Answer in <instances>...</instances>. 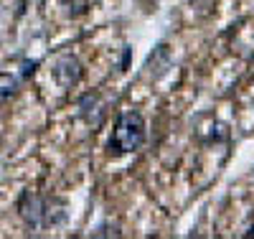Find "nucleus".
I'll use <instances>...</instances> for the list:
<instances>
[{"label": "nucleus", "instance_id": "nucleus-4", "mask_svg": "<svg viewBox=\"0 0 254 239\" xmlns=\"http://www.w3.org/2000/svg\"><path fill=\"white\" fill-rule=\"evenodd\" d=\"M79 110H81V117L87 120V122L99 125V120H102V107H99V97H97V94H87V97H84L81 104H79Z\"/></svg>", "mask_w": 254, "mask_h": 239}, {"label": "nucleus", "instance_id": "nucleus-2", "mask_svg": "<svg viewBox=\"0 0 254 239\" xmlns=\"http://www.w3.org/2000/svg\"><path fill=\"white\" fill-rule=\"evenodd\" d=\"M46 206H49V201L36 196V193H31V191H26L18 201V211H20V216H23V222L33 229L46 224Z\"/></svg>", "mask_w": 254, "mask_h": 239}, {"label": "nucleus", "instance_id": "nucleus-3", "mask_svg": "<svg viewBox=\"0 0 254 239\" xmlns=\"http://www.w3.org/2000/svg\"><path fill=\"white\" fill-rule=\"evenodd\" d=\"M54 79L64 86V89H71L79 84L81 79V64L76 56H61L54 67Z\"/></svg>", "mask_w": 254, "mask_h": 239}, {"label": "nucleus", "instance_id": "nucleus-5", "mask_svg": "<svg viewBox=\"0 0 254 239\" xmlns=\"http://www.w3.org/2000/svg\"><path fill=\"white\" fill-rule=\"evenodd\" d=\"M15 89H18V79L8 72H0V102L10 99L15 94Z\"/></svg>", "mask_w": 254, "mask_h": 239}, {"label": "nucleus", "instance_id": "nucleus-7", "mask_svg": "<svg viewBox=\"0 0 254 239\" xmlns=\"http://www.w3.org/2000/svg\"><path fill=\"white\" fill-rule=\"evenodd\" d=\"M38 67V61H23V77H31Z\"/></svg>", "mask_w": 254, "mask_h": 239}, {"label": "nucleus", "instance_id": "nucleus-1", "mask_svg": "<svg viewBox=\"0 0 254 239\" xmlns=\"http://www.w3.org/2000/svg\"><path fill=\"white\" fill-rule=\"evenodd\" d=\"M147 138V127H145V117L135 110H127L117 117V125H115V133H112V140H110V150L117 156L122 153H132V150L142 148Z\"/></svg>", "mask_w": 254, "mask_h": 239}, {"label": "nucleus", "instance_id": "nucleus-6", "mask_svg": "<svg viewBox=\"0 0 254 239\" xmlns=\"http://www.w3.org/2000/svg\"><path fill=\"white\" fill-rule=\"evenodd\" d=\"M61 5L66 8L71 15H79V13L87 10V0H61Z\"/></svg>", "mask_w": 254, "mask_h": 239}, {"label": "nucleus", "instance_id": "nucleus-8", "mask_svg": "<svg viewBox=\"0 0 254 239\" xmlns=\"http://www.w3.org/2000/svg\"><path fill=\"white\" fill-rule=\"evenodd\" d=\"M247 237H254V224L249 227V232H247Z\"/></svg>", "mask_w": 254, "mask_h": 239}]
</instances>
